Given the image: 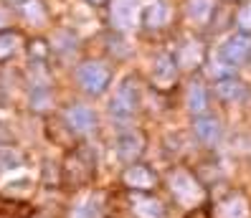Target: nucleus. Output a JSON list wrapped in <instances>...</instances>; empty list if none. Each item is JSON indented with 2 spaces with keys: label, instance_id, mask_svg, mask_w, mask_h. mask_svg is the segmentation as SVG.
<instances>
[{
  "label": "nucleus",
  "instance_id": "f257e3e1",
  "mask_svg": "<svg viewBox=\"0 0 251 218\" xmlns=\"http://www.w3.org/2000/svg\"><path fill=\"white\" fill-rule=\"evenodd\" d=\"M97 175V152L89 145H76L64 157L61 165V185L66 188H81L89 185Z\"/></svg>",
  "mask_w": 251,
  "mask_h": 218
},
{
  "label": "nucleus",
  "instance_id": "f03ea898",
  "mask_svg": "<svg viewBox=\"0 0 251 218\" xmlns=\"http://www.w3.org/2000/svg\"><path fill=\"white\" fill-rule=\"evenodd\" d=\"M168 188H170V195L178 200L183 208H190V211H198L203 203L208 200L205 185L190 170H183V168H173L168 172Z\"/></svg>",
  "mask_w": 251,
  "mask_h": 218
},
{
  "label": "nucleus",
  "instance_id": "7ed1b4c3",
  "mask_svg": "<svg viewBox=\"0 0 251 218\" xmlns=\"http://www.w3.org/2000/svg\"><path fill=\"white\" fill-rule=\"evenodd\" d=\"M76 79H79V86L86 94H101L112 81V71L101 61H84L76 69Z\"/></svg>",
  "mask_w": 251,
  "mask_h": 218
},
{
  "label": "nucleus",
  "instance_id": "20e7f679",
  "mask_svg": "<svg viewBox=\"0 0 251 218\" xmlns=\"http://www.w3.org/2000/svg\"><path fill=\"white\" fill-rule=\"evenodd\" d=\"M137 101H140V94H137V81L132 79V76H127L120 86H117V92H114V97H112L109 109H112L114 117L127 120V117H132V114L137 112Z\"/></svg>",
  "mask_w": 251,
  "mask_h": 218
},
{
  "label": "nucleus",
  "instance_id": "39448f33",
  "mask_svg": "<svg viewBox=\"0 0 251 218\" xmlns=\"http://www.w3.org/2000/svg\"><path fill=\"white\" fill-rule=\"evenodd\" d=\"M178 84V61H175V53L162 51L155 56L152 61V86L157 92H170Z\"/></svg>",
  "mask_w": 251,
  "mask_h": 218
},
{
  "label": "nucleus",
  "instance_id": "423d86ee",
  "mask_svg": "<svg viewBox=\"0 0 251 218\" xmlns=\"http://www.w3.org/2000/svg\"><path fill=\"white\" fill-rule=\"evenodd\" d=\"M145 135L140 132V129H127V132H122L120 137H117L114 142V150H117V157L122 160V163L127 165H135L137 160L142 157L145 152Z\"/></svg>",
  "mask_w": 251,
  "mask_h": 218
},
{
  "label": "nucleus",
  "instance_id": "0eeeda50",
  "mask_svg": "<svg viewBox=\"0 0 251 218\" xmlns=\"http://www.w3.org/2000/svg\"><path fill=\"white\" fill-rule=\"evenodd\" d=\"M122 185L127 188V191L132 193H150L155 191V185H157V175L147 168V165H129L125 172H122Z\"/></svg>",
  "mask_w": 251,
  "mask_h": 218
},
{
  "label": "nucleus",
  "instance_id": "6e6552de",
  "mask_svg": "<svg viewBox=\"0 0 251 218\" xmlns=\"http://www.w3.org/2000/svg\"><path fill=\"white\" fill-rule=\"evenodd\" d=\"M211 218H251V203L244 193H228L213 206Z\"/></svg>",
  "mask_w": 251,
  "mask_h": 218
},
{
  "label": "nucleus",
  "instance_id": "1a4fd4ad",
  "mask_svg": "<svg viewBox=\"0 0 251 218\" xmlns=\"http://www.w3.org/2000/svg\"><path fill=\"white\" fill-rule=\"evenodd\" d=\"M140 0H112V25L120 31H129L140 21Z\"/></svg>",
  "mask_w": 251,
  "mask_h": 218
},
{
  "label": "nucleus",
  "instance_id": "9d476101",
  "mask_svg": "<svg viewBox=\"0 0 251 218\" xmlns=\"http://www.w3.org/2000/svg\"><path fill=\"white\" fill-rule=\"evenodd\" d=\"M64 120H66V127L71 129L74 135H89L94 124H97V117H94V112L89 107H84V104H74L66 109L64 114Z\"/></svg>",
  "mask_w": 251,
  "mask_h": 218
},
{
  "label": "nucleus",
  "instance_id": "9b49d317",
  "mask_svg": "<svg viewBox=\"0 0 251 218\" xmlns=\"http://www.w3.org/2000/svg\"><path fill=\"white\" fill-rule=\"evenodd\" d=\"M221 56H224V61H226L228 66L244 64L249 56H251V38H249L246 33L231 36V38L224 43V48H221Z\"/></svg>",
  "mask_w": 251,
  "mask_h": 218
},
{
  "label": "nucleus",
  "instance_id": "f8f14e48",
  "mask_svg": "<svg viewBox=\"0 0 251 218\" xmlns=\"http://www.w3.org/2000/svg\"><path fill=\"white\" fill-rule=\"evenodd\" d=\"M168 16L170 10L162 0H147V3H142V10H140V23L147 31H160L168 23Z\"/></svg>",
  "mask_w": 251,
  "mask_h": 218
},
{
  "label": "nucleus",
  "instance_id": "ddd939ff",
  "mask_svg": "<svg viewBox=\"0 0 251 218\" xmlns=\"http://www.w3.org/2000/svg\"><path fill=\"white\" fill-rule=\"evenodd\" d=\"M216 97L221 101H226V104H236V101H244L249 89H246V84L241 79H236V76H224V79H216Z\"/></svg>",
  "mask_w": 251,
  "mask_h": 218
},
{
  "label": "nucleus",
  "instance_id": "4468645a",
  "mask_svg": "<svg viewBox=\"0 0 251 218\" xmlns=\"http://www.w3.org/2000/svg\"><path fill=\"white\" fill-rule=\"evenodd\" d=\"M129 206L137 218H165V206L157 198H152L150 193H135Z\"/></svg>",
  "mask_w": 251,
  "mask_h": 218
},
{
  "label": "nucleus",
  "instance_id": "2eb2a0df",
  "mask_svg": "<svg viewBox=\"0 0 251 218\" xmlns=\"http://www.w3.org/2000/svg\"><path fill=\"white\" fill-rule=\"evenodd\" d=\"M216 3L218 0H188L185 3V16L190 23L196 25H208L213 21V13H216Z\"/></svg>",
  "mask_w": 251,
  "mask_h": 218
},
{
  "label": "nucleus",
  "instance_id": "dca6fc26",
  "mask_svg": "<svg viewBox=\"0 0 251 218\" xmlns=\"http://www.w3.org/2000/svg\"><path fill=\"white\" fill-rule=\"evenodd\" d=\"M107 216H109V203H107V193L101 191L89 195L79 206V211L74 213V218H107Z\"/></svg>",
  "mask_w": 251,
  "mask_h": 218
},
{
  "label": "nucleus",
  "instance_id": "f3484780",
  "mask_svg": "<svg viewBox=\"0 0 251 218\" xmlns=\"http://www.w3.org/2000/svg\"><path fill=\"white\" fill-rule=\"evenodd\" d=\"M175 61H178V66H183V69L201 66V61H203V46H201V41L185 38L180 46H178V51H175Z\"/></svg>",
  "mask_w": 251,
  "mask_h": 218
},
{
  "label": "nucleus",
  "instance_id": "a211bd4d",
  "mask_svg": "<svg viewBox=\"0 0 251 218\" xmlns=\"http://www.w3.org/2000/svg\"><path fill=\"white\" fill-rule=\"evenodd\" d=\"M193 129H196V137L203 145H216L221 140V122L213 114H201V117H196Z\"/></svg>",
  "mask_w": 251,
  "mask_h": 218
},
{
  "label": "nucleus",
  "instance_id": "6ab92c4d",
  "mask_svg": "<svg viewBox=\"0 0 251 218\" xmlns=\"http://www.w3.org/2000/svg\"><path fill=\"white\" fill-rule=\"evenodd\" d=\"M31 216H33V206H28L25 200L0 195V218H31Z\"/></svg>",
  "mask_w": 251,
  "mask_h": 218
},
{
  "label": "nucleus",
  "instance_id": "aec40b11",
  "mask_svg": "<svg viewBox=\"0 0 251 218\" xmlns=\"http://www.w3.org/2000/svg\"><path fill=\"white\" fill-rule=\"evenodd\" d=\"M188 109L193 114H198V117L208 109V92H205V86L201 81L190 84V89H188Z\"/></svg>",
  "mask_w": 251,
  "mask_h": 218
},
{
  "label": "nucleus",
  "instance_id": "412c9836",
  "mask_svg": "<svg viewBox=\"0 0 251 218\" xmlns=\"http://www.w3.org/2000/svg\"><path fill=\"white\" fill-rule=\"evenodd\" d=\"M21 33L18 31H0V61L10 59L21 48Z\"/></svg>",
  "mask_w": 251,
  "mask_h": 218
},
{
  "label": "nucleus",
  "instance_id": "4be33fe9",
  "mask_svg": "<svg viewBox=\"0 0 251 218\" xmlns=\"http://www.w3.org/2000/svg\"><path fill=\"white\" fill-rule=\"evenodd\" d=\"M23 165V155L16 147H0V175H5L10 170H18Z\"/></svg>",
  "mask_w": 251,
  "mask_h": 218
},
{
  "label": "nucleus",
  "instance_id": "5701e85b",
  "mask_svg": "<svg viewBox=\"0 0 251 218\" xmlns=\"http://www.w3.org/2000/svg\"><path fill=\"white\" fill-rule=\"evenodd\" d=\"M5 3L10 8H16L18 13H23L25 18H33L36 16V21H43V8H41L38 0H5Z\"/></svg>",
  "mask_w": 251,
  "mask_h": 218
},
{
  "label": "nucleus",
  "instance_id": "b1692460",
  "mask_svg": "<svg viewBox=\"0 0 251 218\" xmlns=\"http://www.w3.org/2000/svg\"><path fill=\"white\" fill-rule=\"evenodd\" d=\"M236 25H239L241 33H251V3H244L239 10H236Z\"/></svg>",
  "mask_w": 251,
  "mask_h": 218
},
{
  "label": "nucleus",
  "instance_id": "393cba45",
  "mask_svg": "<svg viewBox=\"0 0 251 218\" xmlns=\"http://www.w3.org/2000/svg\"><path fill=\"white\" fill-rule=\"evenodd\" d=\"M5 23H8V18H5V13H3V8H0V31H5Z\"/></svg>",
  "mask_w": 251,
  "mask_h": 218
},
{
  "label": "nucleus",
  "instance_id": "a878e982",
  "mask_svg": "<svg viewBox=\"0 0 251 218\" xmlns=\"http://www.w3.org/2000/svg\"><path fill=\"white\" fill-rule=\"evenodd\" d=\"M89 3H92V5H104L107 0H89Z\"/></svg>",
  "mask_w": 251,
  "mask_h": 218
},
{
  "label": "nucleus",
  "instance_id": "bb28decb",
  "mask_svg": "<svg viewBox=\"0 0 251 218\" xmlns=\"http://www.w3.org/2000/svg\"><path fill=\"white\" fill-rule=\"evenodd\" d=\"M188 218H203V216L201 213H193V216H188Z\"/></svg>",
  "mask_w": 251,
  "mask_h": 218
},
{
  "label": "nucleus",
  "instance_id": "cd10ccee",
  "mask_svg": "<svg viewBox=\"0 0 251 218\" xmlns=\"http://www.w3.org/2000/svg\"><path fill=\"white\" fill-rule=\"evenodd\" d=\"M228 3H239V0H228Z\"/></svg>",
  "mask_w": 251,
  "mask_h": 218
}]
</instances>
